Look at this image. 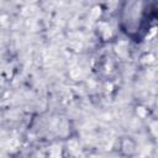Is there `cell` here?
Instances as JSON below:
<instances>
[{
    "label": "cell",
    "instance_id": "1",
    "mask_svg": "<svg viewBox=\"0 0 158 158\" xmlns=\"http://www.w3.org/2000/svg\"><path fill=\"white\" fill-rule=\"evenodd\" d=\"M99 16H100V9L99 7H94L93 11H91V19L96 20V19H99Z\"/></svg>",
    "mask_w": 158,
    "mask_h": 158
},
{
    "label": "cell",
    "instance_id": "2",
    "mask_svg": "<svg viewBox=\"0 0 158 158\" xmlns=\"http://www.w3.org/2000/svg\"><path fill=\"white\" fill-rule=\"evenodd\" d=\"M70 75H72V78L73 79L79 78V75H80V69H78V68L72 69V70H70Z\"/></svg>",
    "mask_w": 158,
    "mask_h": 158
},
{
    "label": "cell",
    "instance_id": "3",
    "mask_svg": "<svg viewBox=\"0 0 158 158\" xmlns=\"http://www.w3.org/2000/svg\"><path fill=\"white\" fill-rule=\"evenodd\" d=\"M138 111H140V114H141V116H145V110H143L142 107H140V110H138Z\"/></svg>",
    "mask_w": 158,
    "mask_h": 158
},
{
    "label": "cell",
    "instance_id": "4",
    "mask_svg": "<svg viewBox=\"0 0 158 158\" xmlns=\"http://www.w3.org/2000/svg\"><path fill=\"white\" fill-rule=\"evenodd\" d=\"M28 1H36V0H28Z\"/></svg>",
    "mask_w": 158,
    "mask_h": 158
}]
</instances>
